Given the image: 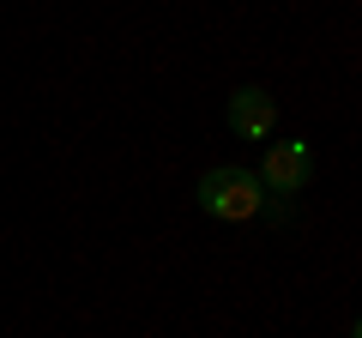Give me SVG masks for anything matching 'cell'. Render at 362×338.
Here are the masks:
<instances>
[{
  "label": "cell",
  "instance_id": "obj_1",
  "mask_svg": "<svg viewBox=\"0 0 362 338\" xmlns=\"http://www.w3.org/2000/svg\"><path fill=\"white\" fill-rule=\"evenodd\" d=\"M194 199H199L206 218H223V223H247V218L266 211V187H259V175H254V169H235V163L206 169L199 187H194Z\"/></svg>",
  "mask_w": 362,
  "mask_h": 338
},
{
  "label": "cell",
  "instance_id": "obj_3",
  "mask_svg": "<svg viewBox=\"0 0 362 338\" xmlns=\"http://www.w3.org/2000/svg\"><path fill=\"white\" fill-rule=\"evenodd\" d=\"M230 133H242V139H272V127H278V97L266 91V85H242V91H230Z\"/></svg>",
  "mask_w": 362,
  "mask_h": 338
},
{
  "label": "cell",
  "instance_id": "obj_2",
  "mask_svg": "<svg viewBox=\"0 0 362 338\" xmlns=\"http://www.w3.org/2000/svg\"><path fill=\"white\" fill-rule=\"evenodd\" d=\"M308 175H314L308 139H278V145H266V163H259V187H266V194H302Z\"/></svg>",
  "mask_w": 362,
  "mask_h": 338
}]
</instances>
